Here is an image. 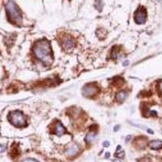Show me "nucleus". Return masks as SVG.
Wrapping results in <instances>:
<instances>
[{
    "label": "nucleus",
    "instance_id": "1",
    "mask_svg": "<svg viewBox=\"0 0 162 162\" xmlns=\"http://www.w3.org/2000/svg\"><path fill=\"white\" fill-rule=\"evenodd\" d=\"M32 51L36 58L43 63L48 66L53 62L51 47L47 40H40L36 41L32 48Z\"/></svg>",
    "mask_w": 162,
    "mask_h": 162
},
{
    "label": "nucleus",
    "instance_id": "2",
    "mask_svg": "<svg viewBox=\"0 0 162 162\" xmlns=\"http://www.w3.org/2000/svg\"><path fill=\"white\" fill-rule=\"evenodd\" d=\"M6 15L9 21L13 23H20L22 22V13L19 6L12 0H8L6 3Z\"/></svg>",
    "mask_w": 162,
    "mask_h": 162
},
{
    "label": "nucleus",
    "instance_id": "3",
    "mask_svg": "<svg viewBox=\"0 0 162 162\" xmlns=\"http://www.w3.org/2000/svg\"><path fill=\"white\" fill-rule=\"evenodd\" d=\"M9 121L11 122V124L14 126H17V127H21V126H25L27 122H26V117L23 115V113L19 112V111H13L9 113L8 115Z\"/></svg>",
    "mask_w": 162,
    "mask_h": 162
},
{
    "label": "nucleus",
    "instance_id": "4",
    "mask_svg": "<svg viewBox=\"0 0 162 162\" xmlns=\"http://www.w3.org/2000/svg\"><path fill=\"white\" fill-rule=\"evenodd\" d=\"M134 22L138 24H142L144 23L147 19V11L146 9L143 6H140L139 8L137 9L136 11L134 12Z\"/></svg>",
    "mask_w": 162,
    "mask_h": 162
},
{
    "label": "nucleus",
    "instance_id": "5",
    "mask_svg": "<svg viewBox=\"0 0 162 162\" xmlns=\"http://www.w3.org/2000/svg\"><path fill=\"white\" fill-rule=\"evenodd\" d=\"M83 96H92L99 92V87L94 83H88L85 85L82 89Z\"/></svg>",
    "mask_w": 162,
    "mask_h": 162
},
{
    "label": "nucleus",
    "instance_id": "6",
    "mask_svg": "<svg viewBox=\"0 0 162 162\" xmlns=\"http://www.w3.org/2000/svg\"><path fill=\"white\" fill-rule=\"evenodd\" d=\"M62 46H63V49L65 50L69 51V50L73 49V48L75 46V42L70 36H67L66 37H64L63 40H62Z\"/></svg>",
    "mask_w": 162,
    "mask_h": 162
},
{
    "label": "nucleus",
    "instance_id": "7",
    "mask_svg": "<svg viewBox=\"0 0 162 162\" xmlns=\"http://www.w3.org/2000/svg\"><path fill=\"white\" fill-rule=\"evenodd\" d=\"M54 133H55L58 136H62V134L66 133V129L63 126L61 122L57 121L55 122V126H54Z\"/></svg>",
    "mask_w": 162,
    "mask_h": 162
},
{
    "label": "nucleus",
    "instance_id": "8",
    "mask_svg": "<svg viewBox=\"0 0 162 162\" xmlns=\"http://www.w3.org/2000/svg\"><path fill=\"white\" fill-rule=\"evenodd\" d=\"M79 151V147L77 146V145H72L69 147L67 151H66V153L69 156H75Z\"/></svg>",
    "mask_w": 162,
    "mask_h": 162
},
{
    "label": "nucleus",
    "instance_id": "9",
    "mask_svg": "<svg viewBox=\"0 0 162 162\" xmlns=\"http://www.w3.org/2000/svg\"><path fill=\"white\" fill-rule=\"evenodd\" d=\"M149 147L151 149L158 150L162 148V141L160 140H152L149 143Z\"/></svg>",
    "mask_w": 162,
    "mask_h": 162
},
{
    "label": "nucleus",
    "instance_id": "10",
    "mask_svg": "<svg viewBox=\"0 0 162 162\" xmlns=\"http://www.w3.org/2000/svg\"><path fill=\"white\" fill-rule=\"evenodd\" d=\"M96 131L95 130H92V129H90V132L87 134V136L85 138V140L87 143H91L92 141L95 139V137H96Z\"/></svg>",
    "mask_w": 162,
    "mask_h": 162
},
{
    "label": "nucleus",
    "instance_id": "11",
    "mask_svg": "<svg viewBox=\"0 0 162 162\" xmlns=\"http://www.w3.org/2000/svg\"><path fill=\"white\" fill-rule=\"evenodd\" d=\"M126 97H127V92L126 91H121V92H117L116 95V100L117 101H123L126 100Z\"/></svg>",
    "mask_w": 162,
    "mask_h": 162
},
{
    "label": "nucleus",
    "instance_id": "12",
    "mask_svg": "<svg viewBox=\"0 0 162 162\" xmlns=\"http://www.w3.org/2000/svg\"><path fill=\"white\" fill-rule=\"evenodd\" d=\"M120 152H121V153H118V152H117V153L115 154V156H117V157H118V158H122L124 156V151H120Z\"/></svg>",
    "mask_w": 162,
    "mask_h": 162
},
{
    "label": "nucleus",
    "instance_id": "13",
    "mask_svg": "<svg viewBox=\"0 0 162 162\" xmlns=\"http://www.w3.org/2000/svg\"><path fill=\"white\" fill-rule=\"evenodd\" d=\"M6 150V146L4 145H0V154H2Z\"/></svg>",
    "mask_w": 162,
    "mask_h": 162
},
{
    "label": "nucleus",
    "instance_id": "14",
    "mask_svg": "<svg viewBox=\"0 0 162 162\" xmlns=\"http://www.w3.org/2000/svg\"><path fill=\"white\" fill-rule=\"evenodd\" d=\"M23 162H38V161H36V160H33V159H27V160H23Z\"/></svg>",
    "mask_w": 162,
    "mask_h": 162
},
{
    "label": "nucleus",
    "instance_id": "15",
    "mask_svg": "<svg viewBox=\"0 0 162 162\" xmlns=\"http://www.w3.org/2000/svg\"><path fill=\"white\" fill-rule=\"evenodd\" d=\"M103 145H104V146L105 147H109V142H108V141H104V143H103Z\"/></svg>",
    "mask_w": 162,
    "mask_h": 162
},
{
    "label": "nucleus",
    "instance_id": "16",
    "mask_svg": "<svg viewBox=\"0 0 162 162\" xmlns=\"http://www.w3.org/2000/svg\"><path fill=\"white\" fill-rule=\"evenodd\" d=\"M128 64H129V61H124L123 66H127Z\"/></svg>",
    "mask_w": 162,
    "mask_h": 162
},
{
    "label": "nucleus",
    "instance_id": "17",
    "mask_svg": "<svg viewBox=\"0 0 162 162\" xmlns=\"http://www.w3.org/2000/svg\"><path fill=\"white\" fill-rule=\"evenodd\" d=\"M147 131H148V132H149L150 134H153V131H152V130H150V129H147Z\"/></svg>",
    "mask_w": 162,
    "mask_h": 162
},
{
    "label": "nucleus",
    "instance_id": "18",
    "mask_svg": "<svg viewBox=\"0 0 162 162\" xmlns=\"http://www.w3.org/2000/svg\"><path fill=\"white\" fill-rule=\"evenodd\" d=\"M118 128H119V126H116V127L114 128V130H115V131H117V130H118Z\"/></svg>",
    "mask_w": 162,
    "mask_h": 162
},
{
    "label": "nucleus",
    "instance_id": "19",
    "mask_svg": "<svg viewBox=\"0 0 162 162\" xmlns=\"http://www.w3.org/2000/svg\"><path fill=\"white\" fill-rule=\"evenodd\" d=\"M160 91H161V92H162V82L160 83Z\"/></svg>",
    "mask_w": 162,
    "mask_h": 162
},
{
    "label": "nucleus",
    "instance_id": "20",
    "mask_svg": "<svg viewBox=\"0 0 162 162\" xmlns=\"http://www.w3.org/2000/svg\"><path fill=\"white\" fill-rule=\"evenodd\" d=\"M109 153H107L106 154V157H109Z\"/></svg>",
    "mask_w": 162,
    "mask_h": 162
}]
</instances>
